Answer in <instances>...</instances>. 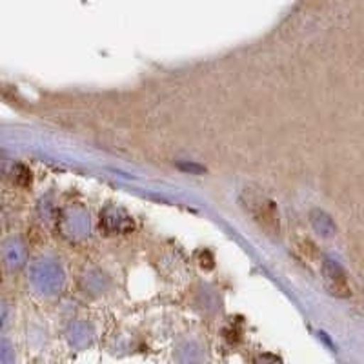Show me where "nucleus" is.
I'll use <instances>...</instances> for the list:
<instances>
[{"label": "nucleus", "mask_w": 364, "mask_h": 364, "mask_svg": "<svg viewBox=\"0 0 364 364\" xmlns=\"http://www.w3.org/2000/svg\"><path fill=\"white\" fill-rule=\"evenodd\" d=\"M245 206L252 213L253 220L268 235H277L279 230H281V223H279L277 206L273 200L264 199L261 195H252V197H245Z\"/></svg>", "instance_id": "f257e3e1"}, {"label": "nucleus", "mask_w": 364, "mask_h": 364, "mask_svg": "<svg viewBox=\"0 0 364 364\" xmlns=\"http://www.w3.org/2000/svg\"><path fill=\"white\" fill-rule=\"evenodd\" d=\"M323 275L324 281H326L328 288L333 295H339V297H348L350 295V288H348L346 275H344L343 268L337 264L336 261H330L326 259L323 264Z\"/></svg>", "instance_id": "f03ea898"}, {"label": "nucleus", "mask_w": 364, "mask_h": 364, "mask_svg": "<svg viewBox=\"0 0 364 364\" xmlns=\"http://www.w3.org/2000/svg\"><path fill=\"white\" fill-rule=\"evenodd\" d=\"M310 223L315 228V232L323 237H331L336 235V224L331 220V217L328 213H324L323 210H311L310 211Z\"/></svg>", "instance_id": "7ed1b4c3"}, {"label": "nucleus", "mask_w": 364, "mask_h": 364, "mask_svg": "<svg viewBox=\"0 0 364 364\" xmlns=\"http://www.w3.org/2000/svg\"><path fill=\"white\" fill-rule=\"evenodd\" d=\"M182 170H191V166H182ZM193 170L195 171H203V168H200V166H195Z\"/></svg>", "instance_id": "20e7f679"}]
</instances>
